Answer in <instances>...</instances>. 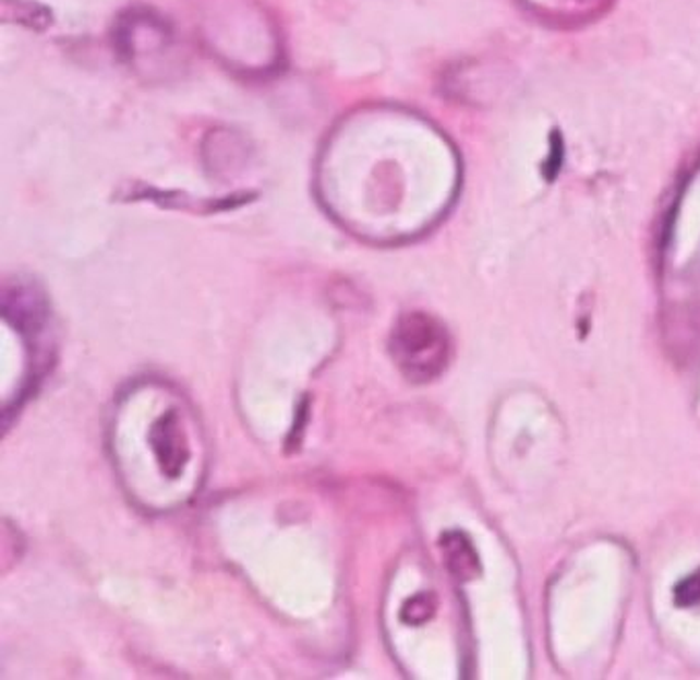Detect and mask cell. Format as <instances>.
I'll return each instance as SVG.
<instances>
[{
  "label": "cell",
  "instance_id": "obj_1",
  "mask_svg": "<svg viewBox=\"0 0 700 680\" xmlns=\"http://www.w3.org/2000/svg\"><path fill=\"white\" fill-rule=\"evenodd\" d=\"M390 354L405 377L418 383L438 379L450 360V337L438 319L427 313H407L390 335Z\"/></svg>",
  "mask_w": 700,
  "mask_h": 680
},
{
  "label": "cell",
  "instance_id": "obj_2",
  "mask_svg": "<svg viewBox=\"0 0 700 680\" xmlns=\"http://www.w3.org/2000/svg\"><path fill=\"white\" fill-rule=\"evenodd\" d=\"M442 553H444V561L446 568L452 576L467 582L479 576L481 565H479V558L474 553L473 545L462 535V533H446L439 541Z\"/></svg>",
  "mask_w": 700,
  "mask_h": 680
},
{
  "label": "cell",
  "instance_id": "obj_3",
  "mask_svg": "<svg viewBox=\"0 0 700 680\" xmlns=\"http://www.w3.org/2000/svg\"><path fill=\"white\" fill-rule=\"evenodd\" d=\"M434 598L427 596V594H421V596H415L413 600L407 603V607L403 609V619L407 623H413V625H420L423 621H427L432 615H434Z\"/></svg>",
  "mask_w": 700,
  "mask_h": 680
},
{
  "label": "cell",
  "instance_id": "obj_4",
  "mask_svg": "<svg viewBox=\"0 0 700 680\" xmlns=\"http://www.w3.org/2000/svg\"><path fill=\"white\" fill-rule=\"evenodd\" d=\"M676 605L690 609L700 605V572H695L692 576L684 577L683 582L674 590Z\"/></svg>",
  "mask_w": 700,
  "mask_h": 680
}]
</instances>
